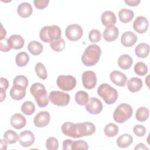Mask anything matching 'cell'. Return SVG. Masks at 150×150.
Instances as JSON below:
<instances>
[{
	"instance_id": "obj_1",
	"label": "cell",
	"mask_w": 150,
	"mask_h": 150,
	"mask_svg": "<svg viewBox=\"0 0 150 150\" xmlns=\"http://www.w3.org/2000/svg\"><path fill=\"white\" fill-rule=\"evenodd\" d=\"M101 54V48L97 45L88 46L81 56L82 63L86 66H93L97 63Z\"/></svg>"
},
{
	"instance_id": "obj_2",
	"label": "cell",
	"mask_w": 150,
	"mask_h": 150,
	"mask_svg": "<svg viewBox=\"0 0 150 150\" xmlns=\"http://www.w3.org/2000/svg\"><path fill=\"white\" fill-rule=\"evenodd\" d=\"M32 95L34 97L37 105L39 107H45L49 104V98L45 87L41 83H33L30 88Z\"/></svg>"
},
{
	"instance_id": "obj_3",
	"label": "cell",
	"mask_w": 150,
	"mask_h": 150,
	"mask_svg": "<svg viewBox=\"0 0 150 150\" xmlns=\"http://www.w3.org/2000/svg\"><path fill=\"white\" fill-rule=\"evenodd\" d=\"M61 34V29L58 26H45L40 29L39 37L43 42L50 43L53 41L60 38Z\"/></svg>"
},
{
	"instance_id": "obj_4",
	"label": "cell",
	"mask_w": 150,
	"mask_h": 150,
	"mask_svg": "<svg viewBox=\"0 0 150 150\" xmlns=\"http://www.w3.org/2000/svg\"><path fill=\"white\" fill-rule=\"evenodd\" d=\"M97 94L108 105L114 104L118 98L117 90L107 83H103L98 87Z\"/></svg>"
},
{
	"instance_id": "obj_5",
	"label": "cell",
	"mask_w": 150,
	"mask_h": 150,
	"mask_svg": "<svg viewBox=\"0 0 150 150\" xmlns=\"http://www.w3.org/2000/svg\"><path fill=\"white\" fill-rule=\"evenodd\" d=\"M132 112V108L130 105L126 103H121L118 105L114 111V120L117 123H123L131 117Z\"/></svg>"
},
{
	"instance_id": "obj_6",
	"label": "cell",
	"mask_w": 150,
	"mask_h": 150,
	"mask_svg": "<svg viewBox=\"0 0 150 150\" xmlns=\"http://www.w3.org/2000/svg\"><path fill=\"white\" fill-rule=\"evenodd\" d=\"M49 100L54 105L64 107L69 104L70 96L69 94L62 91H52L49 95Z\"/></svg>"
},
{
	"instance_id": "obj_7",
	"label": "cell",
	"mask_w": 150,
	"mask_h": 150,
	"mask_svg": "<svg viewBox=\"0 0 150 150\" xmlns=\"http://www.w3.org/2000/svg\"><path fill=\"white\" fill-rule=\"evenodd\" d=\"M57 85L63 91H70L76 87V79L73 76L61 75L57 79Z\"/></svg>"
},
{
	"instance_id": "obj_8",
	"label": "cell",
	"mask_w": 150,
	"mask_h": 150,
	"mask_svg": "<svg viewBox=\"0 0 150 150\" xmlns=\"http://www.w3.org/2000/svg\"><path fill=\"white\" fill-rule=\"evenodd\" d=\"M83 33V30L81 26L78 24H71L67 26L65 30L66 37L71 41H77L79 40Z\"/></svg>"
},
{
	"instance_id": "obj_9",
	"label": "cell",
	"mask_w": 150,
	"mask_h": 150,
	"mask_svg": "<svg viewBox=\"0 0 150 150\" xmlns=\"http://www.w3.org/2000/svg\"><path fill=\"white\" fill-rule=\"evenodd\" d=\"M61 129L64 135L73 138H81L79 132V124L70 122H66L63 124Z\"/></svg>"
},
{
	"instance_id": "obj_10",
	"label": "cell",
	"mask_w": 150,
	"mask_h": 150,
	"mask_svg": "<svg viewBox=\"0 0 150 150\" xmlns=\"http://www.w3.org/2000/svg\"><path fill=\"white\" fill-rule=\"evenodd\" d=\"M82 83L84 88L91 90L94 88L97 84V77L96 73L93 71H86L81 76Z\"/></svg>"
},
{
	"instance_id": "obj_11",
	"label": "cell",
	"mask_w": 150,
	"mask_h": 150,
	"mask_svg": "<svg viewBox=\"0 0 150 150\" xmlns=\"http://www.w3.org/2000/svg\"><path fill=\"white\" fill-rule=\"evenodd\" d=\"M86 105V110L91 114H98L103 110L101 101L96 97H91Z\"/></svg>"
},
{
	"instance_id": "obj_12",
	"label": "cell",
	"mask_w": 150,
	"mask_h": 150,
	"mask_svg": "<svg viewBox=\"0 0 150 150\" xmlns=\"http://www.w3.org/2000/svg\"><path fill=\"white\" fill-rule=\"evenodd\" d=\"M50 117L47 111H42L38 113L33 119V123L38 128H42L46 126L50 122Z\"/></svg>"
},
{
	"instance_id": "obj_13",
	"label": "cell",
	"mask_w": 150,
	"mask_h": 150,
	"mask_svg": "<svg viewBox=\"0 0 150 150\" xmlns=\"http://www.w3.org/2000/svg\"><path fill=\"white\" fill-rule=\"evenodd\" d=\"M149 22L148 19L143 16H138L133 22V28L138 33H144L148 30Z\"/></svg>"
},
{
	"instance_id": "obj_14",
	"label": "cell",
	"mask_w": 150,
	"mask_h": 150,
	"mask_svg": "<svg viewBox=\"0 0 150 150\" xmlns=\"http://www.w3.org/2000/svg\"><path fill=\"white\" fill-rule=\"evenodd\" d=\"M35 135L29 130H25L21 132L19 135V141L21 146L28 147L31 146L35 141Z\"/></svg>"
},
{
	"instance_id": "obj_15",
	"label": "cell",
	"mask_w": 150,
	"mask_h": 150,
	"mask_svg": "<svg viewBox=\"0 0 150 150\" xmlns=\"http://www.w3.org/2000/svg\"><path fill=\"white\" fill-rule=\"evenodd\" d=\"M110 78L114 84L120 87L125 86L127 81V77L125 74L118 70L111 71L110 74Z\"/></svg>"
},
{
	"instance_id": "obj_16",
	"label": "cell",
	"mask_w": 150,
	"mask_h": 150,
	"mask_svg": "<svg viewBox=\"0 0 150 150\" xmlns=\"http://www.w3.org/2000/svg\"><path fill=\"white\" fill-rule=\"evenodd\" d=\"M102 24L106 28L114 26L117 22V18L114 13L111 11L104 12L101 17Z\"/></svg>"
},
{
	"instance_id": "obj_17",
	"label": "cell",
	"mask_w": 150,
	"mask_h": 150,
	"mask_svg": "<svg viewBox=\"0 0 150 150\" xmlns=\"http://www.w3.org/2000/svg\"><path fill=\"white\" fill-rule=\"evenodd\" d=\"M137 41V35L132 32H125L121 36V42L125 47L132 46Z\"/></svg>"
},
{
	"instance_id": "obj_18",
	"label": "cell",
	"mask_w": 150,
	"mask_h": 150,
	"mask_svg": "<svg viewBox=\"0 0 150 150\" xmlns=\"http://www.w3.org/2000/svg\"><path fill=\"white\" fill-rule=\"evenodd\" d=\"M10 124L12 127L19 129L23 128L26 124L25 117L19 113L14 114L11 118Z\"/></svg>"
},
{
	"instance_id": "obj_19",
	"label": "cell",
	"mask_w": 150,
	"mask_h": 150,
	"mask_svg": "<svg viewBox=\"0 0 150 150\" xmlns=\"http://www.w3.org/2000/svg\"><path fill=\"white\" fill-rule=\"evenodd\" d=\"M78 124L81 137L90 135L96 131V127L92 122H84L82 123H78Z\"/></svg>"
},
{
	"instance_id": "obj_20",
	"label": "cell",
	"mask_w": 150,
	"mask_h": 150,
	"mask_svg": "<svg viewBox=\"0 0 150 150\" xmlns=\"http://www.w3.org/2000/svg\"><path fill=\"white\" fill-rule=\"evenodd\" d=\"M119 35V30L117 26H111L107 27L103 32V38L107 42H112L117 39Z\"/></svg>"
},
{
	"instance_id": "obj_21",
	"label": "cell",
	"mask_w": 150,
	"mask_h": 150,
	"mask_svg": "<svg viewBox=\"0 0 150 150\" xmlns=\"http://www.w3.org/2000/svg\"><path fill=\"white\" fill-rule=\"evenodd\" d=\"M9 94L12 99L15 100H21L26 95V88L21 86L13 85Z\"/></svg>"
},
{
	"instance_id": "obj_22",
	"label": "cell",
	"mask_w": 150,
	"mask_h": 150,
	"mask_svg": "<svg viewBox=\"0 0 150 150\" xmlns=\"http://www.w3.org/2000/svg\"><path fill=\"white\" fill-rule=\"evenodd\" d=\"M32 8L31 5L28 2H22L20 4L17 8V12L19 16L22 18L29 17L32 13Z\"/></svg>"
},
{
	"instance_id": "obj_23",
	"label": "cell",
	"mask_w": 150,
	"mask_h": 150,
	"mask_svg": "<svg viewBox=\"0 0 150 150\" xmlns=\"http://www.w3.org/2000/svg\"><path fill=\"white\" fill-rule=\"evenodd\" d=\"M142 87V81L141 79L136 77L131 78L127 83V87L131 93L139 91Z\"/></svg>"
},
{
	"instance_id": "obj_24",
	"label": "cell",
	"mask_w": 150,
	"mask_h": 150,
	"mask_svg": "<svg viewBox=\"0 0 150 150\" xmlns=\"http://www.w3.org/2000/svg\"><path fill=\"white\" fill-rule=\"evenodd\" d=\"M8 41L12 49L17 50L22 49L25 44L23 38L19 35H12L8 38Z\"/></svg>"
},
{
	"instance_id": "obj_25",
	"label": "cell",
	"mask_w": 150,
	"mask_h": 150,
	"mask_svg": "<svg viewBox=\"0 0 150 150\" xmlns=\"http://www.w3.org/2000/svg\"><path fill=\"white\" fill-rule=\"evenodd\" d=\"M133 63L132 58L127 54L121 55L118 59V64L119 67L123 70L129 69Z\"/></svg>"
},
{
	"instance_id": "obj_26",
	"label": "cell",
	"mask_w": 150,
	"mask_h": 150,
	"mask_svg": "<svg viewBox=\"0 0 150 150\" xmlns=\"http://www.w3.org/2000/svg\"><path fill=\"white\" fill-rule=\"evenodd\" d=\"M118 17L122 23H128L134 18V13L131 9L123 8L119 11Z\"/></svg>"
},
{
	"instance_id": "obj_27",
	"label": "cell",
	"mask_w": 150,
	"mask_h": 150,
	"mask_svg": "<svg viewBox=\"0 0 150 150\" xmlns=\"http://www.w3.org/2000/svg\"><path fill=\"white\" fill-rule=\"evenodd\" d=\"M149 53V46L145 43L138 44L135 48V53L139 58H145Z\"/></svg>"
},
{
	"instance_id": "obj_28",
	"label": "cell",
	"mask_w": 150,
	"mask_h": 150,
	"mask_svg": "<svg viewBox=\"0 0 150 150\" xmlns=\"http://www.w3.org/2000/svg\"><path fill=\"white\" fill-rule=\"evenodd\" d=\"M133 142L132 137L128 134H124L117 139V145L122 148L128 147Z\"/></svg>"
},
{
	"instance_id": "obj_29",
	"label": "cell",
	"mask_w": 150,
	"mask_h": 150,
	"mask_svg": "<svg viewBox=\"0 0 150 150\" xmlns=\"http://www.w3.org/2000/svg\"><path fill=\"white\" fill-rule=\"evenodd\" d=\"M28 51L33 55L37 56L40 54L43 49V45L39 42L33 40L29 43L28 45Z\"/></svg>"
},
{
	"instance_id": "obj_30",
	"label": "cell",
	"mask_w": 150,
	"mask_h": 150,
	"mask_svg": "<svg viewBox=\"0 0 150 150\" xmlns=\"http://www.w3.org/2000/svg\"><path fill=\"white\" fill-rule=\"evenodd\" d=\"M149 115V109L145 107H141L137 109L135 113V118L138 121L144 122L148 120Z\"/></svg>"
},
{
	"instance_id": "obj_31",
	"label": "cell",
	"mask_w": 150,
	"mask_h": 150,
	"mask_svg": "<svg viewBox=\"0 0 150 150\" xmlns=\"http://www.w3.org/2000/svg\"><path fill=\"white\" fill-rule=\"evenodd\" d=\"M75 101L80 105H85L89 100L88 94L84 91H78L75 94Z\"/></svg>"
},
{
	"instance_id": "obj_32",
	"label": "cell",
	"mask_w": 150,
	"mask_h": 150,
	"mask_svg": "<svg viewBox=\"0 0 150 150\" xmlns=\"http://www.w3.org/2000/svg\"><path fill=\"white\" fill-rule=\"evenodd\" d=\"M29 56L25 52H22L18 53L15 57V62L18 66L24 67L29 62Z\"/></svg>"
},
{
	"instance_id": "obj_33",
	"label": "cell",
	"mask_w": 150,
	"mask_h": 150,
	"mask_svg": "<svg viewBox=\"0 0 150 150\" xmlns=\"http://www.w3.org/2000/svg\"><path fill=\"white\" fill-rule=\"evenodd\" d=\"M4 139L5 140L8 144H15L18 141L19 135L13 130L8 129L4 134Z\"/></svg>"
},
{
	"instance_id": "obj_34",
	"label": "cell",
	"mask_w": 150,
	"mask_h": 150,
	"mask_svg": "<svg viewBox=\"0 0 150 150\" xmlns=\"http://www.w3.org/2000/svg\"><path fill=\"white\" fill-rule=\"evenodd\" d=\"M104 132L107 137H113L118 133V127L114 123H109L105 126Z\"/></svg>"
},
{
	"instance_id": "obj_35",
	"label": "cell",
	"mask_w": 150,
	"mask_h": 150,
	"mask_svg": "<svg viewBox=\"0 0 150 150\" xmlns=\"http://www.w3.org/2000/svg\"><path fill=\"white\" fill-rule=\"evenodd\" d=\"M21 111L24 114L30 115L34 113L35 111V106L32 101H26L22 104L21 106Z\"/></svg>"
},
{
	"instance_id": "obj_36",
	"label": "cell",
	"mask_w": 150,
	"mask_h": 150,
	"mask_svg": "<svg viewBox=\"0 0 150 150\" xmlns=\"http://www.w3.org/2000/svg\"><path fill=\"white\" fill-rule=\"evenodd\" d=\"M35 71L38 76L42 79L45 80L47 77V73L44 64L40 62L37 63L35 66Z\"/></svg>"
},
{
	"instance_id": "obj_37",
	"label": "cell",
	"mask_w": 150,
	"mask_h": 150,
	"mask_svg": "<svg viewBox=\"0 0 150 150\" xmlns=\"http://www.w3.org/2000/svg\"><path fill=\"white\" fill-rule=\"evenodd\" d=\"M134 69L135 73L139 76H143L146 75L148 73L147 66L145 64V63L142 62H137L135 64Z\"/></svg>"
},
{
	"instance_id": "obj_38",
	"label": "cell",
	"mask_w": 150,
	"mask_h": 150,
	"mask_svg": "<svg viewBox=\"0 0 150 150\" xmlns=\"http://www.w3.org/2000/svg\"><path fill=\"white\" fill-rule=\"evenodd\" d=\"M50 47L55 52H59L62 51L65 47V42L63 39L59 38L50 43Z\"/></svg>"
},
{
	"instance_id": "obj_39",
	"label": "cell",
	"mask_w": 150,
	"mask_h": 150,
	"mask_svg": "<svg viewBox=\"0 0 150 150\" xmlns=\"http://www.w3.org/2000/svg\"><path fill=\"white\" fill-rule=\"evenodd\" d=\"M28 80L26 77L23 75H18L14 78L13 81V85L21 86L25 88H26L28 85Z\"/></svg>"
},
{
	"instance_id": "obj_40",
	"label": "cell",
	"mask_w": 150,
	"mask_h": 150,
	"mask_svg": "<svg viewBox=\"0 0 150 150\" xmlns=\"http://www.w3.org/2000/svg\"><path fill=\"white\" fill-rule=\"evenodd\" d=\"M88 39L91 42L97 43L101 39V34L100 30L97 29H92L88 34Z\"/></svg>"
},
{
	"instance_id": "obj_41",
	"label": "cell",
	"mask_w": 150,
	"mask_h": 150,
	"mask_svg": "<svg viewBox=\"0 0 150 150\" xmlns=\"http://www.w3.org/2000/svg\"><path fill=\"white\" fill-rule=\"evenodd\" d=\"M46 148L49 150H56L59 148V142L54 137H49L46 142Z\"/></svg>"
},
{
	"instance_id": "obj_42",
	"label": "cell",
	"mask_w": 150,
	"mask_h": 150,
	"mask_svg": "<svg viewBox=\"0 0 150 150\" xmlns=\"http://www.w3.org/2000/svg\"><path fill=\"white\" fill-rule=\"evenodd\" d=\"M88 148V145L87 142L83 140H77L73 141L72 145V150L77 149H84L87 150Z\"/></svg>"
},
{
	"instance_id": "obj_43",
	"label": "cell",
	"mask_w": 150,
	"mask_h": 150,
	"mask_svg": "<svg viewBox=\"0 0 150 150\" xmlns=\"http://www.w3.org/2000/svg\"><path fill=\"white\" fill-rule=\"evenodd\" d=\"M12 49L9 41L8 38H4L0 40V50L3 52H7Z\"/></svg>"
},
{
	"instance_id": "obj_44",
	"label": "cell",
	"mask_w": 150,
	"mask_h": 150,
	"mask_svg": "<svg viewBox=\"0 0 150 150\" xmlns=\"http://www.w3.org/2000/svg\"><path fill=\"white\" fill-rule=\"evenodd\" d=\"M133 132L135 134V135H136V136L141 137H143L145 134L146 128L144 125L138 124L134 127Z\"/></svg>"
},
{
	"instance_id": "obj_45",
	"label": "cell",
	"mask_w": 150,
	"mask_h": 150,
	"mask_svg": "<svg viewBox=\"0 0 150 150\" xmlns=\"http://www.w3.org/2000/svg\"><path fill=\"white\" fill-rule=\"evenodd\" d=\"M49 3V0H35L33 1V4L35 6L39 9H42L47 6Z\"/></svg>"
},
{
	"instance_id": "obj_46",
	"label": "cell",
	"mask_w": 150,
	"mask_h": 150,
	"mask_svg": "<svg viewBox=\"0 0 150 150\" xmlns=\"http://www.w3.org/2000/svg\"><path fill=\"white\" fill-rule=\"evenodd\" d=\"M9 86L8 80L4 77L0 78V91H6Z\"/></svg>"
},
{
	"instance_id": "obj_47",
	"label": "cell",
	"mask_w": 150,
	"mask_h": 150,
	"mask_svg": "<svg viewBox=\"0 0 150 150\" xmlns=\"http://www.w3.org/2000/svg\"><path fill=\"white\" fill-rule=\"evenodd\" d=\"M73 144V141L67 139H65L63 142V149H72V145Z\"/></svg>"
},
{
	"instance_id": "obj_48",
	"label": "cell",
	"mask_w": 150,
	"mask_h": 150,
	"mask_svg": "<svg viewBox=\"0 0 150 150\" xmlns=\"http://www.w3.org/2000/svg\"><path fill=\"white\" fill-rule=\"evenodd\" d=\"M125 3L130 6H136L141 2L140 0H125Z\"/></svg>"
},
{
	"instance_id": "obj_49",
	"label": "cell",
	"mask_w": 150,
	"mask_h": 150,
	"mask_svg": "<svg viewBox=\"0 0 150 150\" xmlns=\"http://www.w3.org/2000/svg\"><path fill=\"white\" fill-rule=\"evenodd\" d=\"M134 149L136 150V149H142V150H145V149H146V150H148V148L146 147L144 144L143 143H139L137 145V146L134 148Z\"/></svg>"
},
{
	"instance_id": "obj_50",
	"label": "cell",
	"mask_w": 150,
	"mask_h": 150,
	"mask_svg": "<svg viewBox=\"0 0 150 150\" xmlns=\"http://www.w3.org/2000/svg\"><path fill=\"white\" fill-rule=\"evenodd\" d=\"M1 35H0V40L4 39L5 38L6 35V30L4 28L2 25L1 24Z\"/></svg>"
},
{
	"instance_id": "obj_51",
	"label": "cell",
	"mask_w": 150,
	"mask_h": 150,
	"mask_svg": "<svg viewBox=\"0 0 150 150\" xmlns=\"http://www.w3.org/2000/svg\"><path fill=\"white\" fill-rule=\"evenodd\" d=\"M1 149L6 150L7 149V142L5 140L1 139Z\"/></svg>"
},
{
	"instance_id": "obj_52",
	"label": "cell",
	"mask_w": 150,
	"mask_h": 150,
	"mask_svg": "<svg viewBox=\"0 0 150 150\" xmlns=\"http://www.w3.org/2000/svg\"><path fill=\"white\" fill-rule=\"evenodd\" d=\"M0 101L2 102L6 97V91H0Z\"/></svg>"
}]
</instances>
